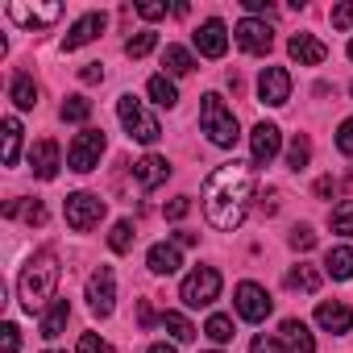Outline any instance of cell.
Here are the masks:
<instances>
[{
	"mask_svg": "<svg viewBox=\"0 0 353 353\" xmlns=\"http://www.w3.org/2000/svg\"><path fill=\"white\" fill-rule=\"evenodd\" d=\"M250 200H254V170L241 166V162H225L208 174L204 183V216L212 229L221 233H233L241 229L245 212H250Z\"/></svg>",
	"mask_w": 353,
	"mask_h": 353,
	"instance_id": "6da1fadb",
	"label": "cell"
},
{
	"mask_svg": "<svg viewBox=\"0 0 353 353\" xmlns=\"http://www.w3.org/2000/svg\"><path fill=\"white\" fill-rule=\"evenodd\" d=\"M59 274H63V266H59L54 250H42V254H34V258L26 262L21 279H17V295H21V307H26V312H46V307L54 303V287H59Z\"/></svg>",
	"mask_w": 353,
	"mask_h": 353,
	"instance_id": "7a4b0ae2",
	"label": "cell"
},
{
	"mask_svg": "<svg viewBox=\"0 0 353 353\" xmlns=\"http://www.w3.org/2000/svg\"><path fill=\"white\" fill-rule=\"evenodd\" d=\"M200 129L208 133V141L212 145H221V150H229V145H237V117H233V108L216 96V92H208L204 96V104H200Z\"/></svg>",
	"mask_w": 353,
	"mask_h": 353,
	"instance_id": "3957f363",
	"label": "cell"
},
{
	"mask_svg": "<svg viewBox=\"0 0 353 353\" xmlns=\"http://www.w3.org/2000/svg\"><path fill=\"white\" fill-rule=\"evenodd\" d=\"M117 117H121V125H125V133L133 137V141H141V145H154L158 137H162V125L141 108V100L133 96V92H125L121 100H117Z\"/></svg>",
	"mask_w": 353,
	"mask_h": 353,
	"instance_id": "277c9868",
	"label": "cell"
},
{
	"mask_svg": "<svg viewBox=\"0 0 353 353\" xmlns=\"http://www.w3.org/2000/svg\"><path fill=\"white\" fill-rule=\"evenodd\" d=\"M216 295H221V270L216 266H196L179 287V299L188 307H208V303H216Z\"/></svg>",
	"mask_w": 353,
	"mask_h": 353,
	"instance_id": "5b68a950",
	"label": "cell"
},
{
	"mask_svg": "<svg viewBox=\"0 0 353 353\" xmlns=\"http://www.w3.org/2000/svg\"><path fill=\"white\" fill-rule=\"evenodd\" d=\"M100 154H104V129H83L67 150V166L75 174H92L100 166Z\"/></svg>",
	"mask_w": 353,
	"mask_h": 353,
	"instance_id": "8992f818",
	"label": "cell"
},
{
	"mask_svg": "<svg viewBox=\"0 0 353 353\" xmlns=\"http://www.w3.org/2000/svg\"><path fill=\"white\" fill-rule=\"evenodd\" d=\"M233 307H237L241 320L262 324V320L274 312V299H270L266 287H258V283H237V291H233Z\"/></svg>",
	"mask_w": 353,
	"mask_h": 353,
	"instance_id": "52a82bcc",
	"label": "cell"
},
{
	"mask_svg": "<svg viewBox=\"0 0 353 353\" xmlns=\"http://www.w3.org/2000/svg\"><path fill=\"white\" fill-rule=\"evenodd\" d=\"M67 225L75 229V233H88V229H96L100 225V216H104V200L100 196H92V192H75V196H67Z\"/></svg>",
	"mask_w": 353,
	"mask_h": 353,
	"instance_id": "ba28073f",
	"label": "cell"
},
{
	"mask_svg": "<svg viewBox=\"0 0 353 353\" xmlns=\"http://www.w3.org/2000/svg\"><path fill=\"white\" fill-rule=\"evenodd\" d=\"M88 307L100 320L112 316V307H117V274H112V266L92 270V279H88Z\"/></svg>",
	"mask_w": 353,
	"mask_h": 353,
	"instance_id": "9c48e42d",
	"label": "cell"
},
{
	"mask_svg": "<svg viewBox=\"0 0 353 353\" xmlns=\"http://www.w3.org/2000/svg\"><path fill=\"white\" fill-rule=\"evenodd\" d=\"M233 38H237V46H241L245 54H266V50L274 46V30H270V21H262V17H245V21L233 30Z\"/></svg>",
	"mask_w": 353,
	"mask_h": 353,
	"instance_id": "30bf717a",
	"label": "cell"
},
{
	"mask_svg": "<svg viewBox=\"0 0 353 353\" xmlns=\"http://www.w3.org/2000/svg\"><path fill=\"white\" fill-rule=\"evenodd\" d=\"M258 100L270 104V108H283L291 100V75L283 67H262V75H258Z\"/></svg>",
	"mask_w": 353,
	"mask_h": 353,
	"instance_id": "8fae6325",
	"label": "cell"
},
{
	"mask_svg": "<svg viewBox=\"0 0 353 353\" xmlns=\"http://www.w3.org/2000/svg\"><path fill=\"white\" fill-rule=\"evenodd\" d=\"M9 17L21 26V30H42V26H54L63 17V5H26V0H13L9 5Z\"/></svg>",
	"mask_w": 353,
	"mask_h": 353,
	"instance_id": "7c38bea8",
	"label": "cell"
},
{
	"mask_svg": "<svg viewBox=\"0 0 353 353\" xmlns=\"http://www.w3.org/2000/svg\"><path fill=\"white\" fill-rule=\"evenodd\" d=\"M279 150H283V133H279V125H270V121L254 125V133H250V154H254V166L274 162V158H279Z\"/></svg>",
	"mask_w": 353,
	"mask_h": 353,
	"instance_id": "4fadbf2b",
	"label": "cell"
},
{
	"mask_svg": "<svg viewBox=\"0 0 353 353\" xmlns=\"http://www.w3.org/2000/svg\"><path fill=\"white\" fill-rule=\"evenodd\" d=\"M192 42H196V50H200L204 59H221V54L229 50V30H225L221 17H208V21L192 34Z\"/></svg>",
	"mask_w": 353,
	"mask_h": 353,
	"instance_id": "5bb4252c",
	"label": "cell"
},
{
	"mask_svg": "<svg viewBox=\"0 0 353 353\" xmlns=\"http://www.w3.org/2000/svg\"><path fill=\"white\" fill-rule=\"evenodd\" d=\"M59 166H63V154H59V141H50V137H42V141H34L30 145V170L38 174V179H54L59 174Z\"/></svg>",
	"mask_w": 353,
	"mask_h": 353,
	"instance_id": "9a60e30c",
	"label": "cell"
},
{
	"mask_svg": "<svg viewBox=\"0 0 353 353\" xmlns=\"http://www.w3.org/2000/svg\"><path fill=\"white\" fill-rule=\"evenodd\" d=\"M104 26H108V17L104 13H83L75 26H71V34L63 38V50L71 54V50H79V46H88V42H96L100 34H104Z\"/></svg>",
	"mask_w": 353,
	"mask_h": 353,
	"instance_id": "2e32d148",
	"label": "cell"
},
{
	"mask_svg": "<svg viewBox=\"0 0 353 353\" xmlns=\"http://www.w3.org/2000/svg\"><path fill=\"white\" fill-rule=\"evenodd\" d=\"M316 324H320L324 332L345 336V332H353V312H349V303H341V299H324V303L316 307Z\"/></svg>",
	"mask_w": 353,
	"mask_h": 353,
	"instance_id": "e0dca14e",
	"label": "cell"
},
{
	"mask_svg": "<svg viewBox=\"0 0 353 353\" xmlns=\"http://www.w3.org/2000/svg\"><path fill=\"white\" fill-rule=\"evenodd\" d=\"M133 179L141 183V192H154L158 183L170 179V162H166L162 154H145V158L133 162Z\"/></svg>",
	"mask_w": 353,
	"mask_h": 353,
	"instance_id": "ac0fdd59",
	"label": "cell"
},
{
	"mask_svg": "<svg viewBox=\"0 0 353 353\" xmlns=\"http://www.w3.org/2000/svg\"><path fill=\"white\" fill-rule=\"evenodd\" d=\"M287 54H291L299 67H320V63L328 59V46H324L320 38H312V34H291Z\"/></svg>",
	"mask_w": 353,
	"mask_h": 353,
	"instance_id": "d6986e66",
	"label": "cell"
},
{
	"mask_svg": "<svg viewBox=\"0 0 353 353\" xmlns=\"http://www.w3.org/2000/svg\"><path fill=\"white\" fill-rule=\"evenodd\" d=\"M279 345H283V353H316V341H312L303 320H283L279 324Z\"/></svg>",
	"mask_w": 353,
	"mask_h": 353,
	"instance_id": "ffe728a7",
	"label": "cell"
},
{
	"mask_svg": "<svg viewBox=\"0 0 353 353\" xmlns=\"http://www.w3.org/2000/svg\"><path fill=\"white\" fill-rule=\"evenodd\" d=\"M145 266H150L154 274H174V270L183 266V254H179V245H174V241H158V245H150Z\"/></svg>",
	"mask_w": 353,
	"mask_h": 353,
	"instance_id": "44dd1931",
	"label": "cell"
},
{
	"mask_svg": "<svg viewBox=\"0 0 353 353\" xmlns=\"http://www.w3.org/2000/svg\"><path fill=\"white\" fill-rule=\"evenodd\" d=\"M67 320H71V303H67V299H54V303L42 312V324H38V332H42L46 341H54V336H63Z\"/></svg>",
	"mask_w": 353,
	"mask_h": 353,
	"instance_id": "7402d4cb",
	"label": "cell"
},
{
	"mask_svg": "<svg viewBox=\"0 0 353 353\" xmlns=\"http://www.w3.org/2000/svg\"><path fill=\"white\" fill-rule=\"evenodd\" d=\"M324 274H332L336 283L353 279V245H336L324 254Z\"/></svg>",
	"mask_w": 353,
	"mask_h": 353,
	"instance_id": "603a6c76",
	"label": "cell"
},
{
	"mask_svg": "<svg viewBox=\"0 0 353 353\" xmlns=\"http://www.w3.org/2000/svg\"><path fill=\"white\" fill-rule=\"evenodd\" d=\"M145 92H150V100H154L158 108H174V104H179V88H174V79H170L166 71H162V75H150Z\"/></svg>",
	"mask_w": 353,
	"mask_h": 353,
	"instance_id": "cb8c5ba5",
	"label": "cell"
},
{
	"mask_svg": "<svg viewBox=\"0 0 353 353\" xmlns=\"http://www.w3.org/2000/svg\"><path fill=\"white\" fill-rule=\"evenodd\" d=\"M9 96H13V104L21 108V112H30V108H38V83L21 71V75H13V83H9Z\"/></svg>",
	"mask_w": 353,
	"mask_h": 353,
	"instance_id": "d4e9b609",
	"label": "cell"
},
{
	"mask_svg": "<svg viewBox=\"0 0 353 353\" xmlns=\"http://www.w3.org/2000/svg\"><path fill=\"white\" fill-rule=\"evenodd\" d=\"M291 291H303V295H316L320 291V270H312L307 262H299V266H291L287 270V279H283Z\"/></svg>",
	"mask_w": 353,
	"mask_h": 353,
	"instance_id": "484cf974",
	"label": "cell"
},
{
	"mask_svg": "<svg viewBox=\"0 0 353 353\" xmlns=\"http://www.w3.org/2000/svg\"><path fill=\"white\" fill-rule=\"evenodd\" d=\"M0 129H5V133H0V137H5V154H0V162L17 166V158H21V121L17 117H5V125H0Z\"/></svg>",
	"mask_w": 353,
	"mask_h": 353,
	"instance_id": "4316f807",
	"label": "cell"
},
{
	"mask_svg": "<svg viewBox=\"0 0 353 353\" xmlns=\"http://www.w3.org/2000/svg\"><path fill=\"white\" fill-rule=\"evenodd\" d=\"M162 67H166L170 75H192V71H196V59H192V50H183V46H166V50H162Z\"/></svg>",
	"mask_w": 353,
	"mask_h": 353,
	"instance_id": "83f0119b",
	"label": "cell"
},
{
	"mask_svg": "<svg viewBox=\"0 0 353 353\" xmlns=\"http://www.w3.org/2000/svg\"><path fill=\"white\" fill-rule=\"evenodd\" d=\"M5 216H26V225H46L50 212H46V204H38V200H26V204H21V200H9V204H5Z\"/></svg>",
	"mask_w": 353,
	"mask_h": 353,
	"instance_id": "f1b7e54d",
	"label": "cell"
},
{
	"mask_svg": "<svg viewBox=\"0 0 353 353\" xmlns=\"http://www.w3.org/2000/svg\"><path fill=\"white\" fill-rule=\"evenodd\" d=\"M162 328H166L174 341H183V345L196 341V328H192V320H188L183 312H162Z\"/></svg>",
	"mask_w": 353,
	"mask_h": 353,
	"instance_id": "f546056e",
	"label": "cell"
},
{
	"mask_svg": "<svg viewBox=\"0 0 353 353\" xmlns=\"http://www.w3.org/2000/svg\"><path fill=\"white\" fill-rule=\"evenodd\" d=\"M328 229L341 233V237H353V200H341V204L328 212Z\"/></svg>",
	"mask_w": 353,
	"mask_h": 353,
	"instance_id": "4dcf8cb0",
	"label": "cell"
},
{
	"mask_svg": "<svg viewBox=\"0 0 353 353\" xmlns=\"http://www.w3.org/2000/svg\"><path fill=\"white\" fill-rule=\"evenodd\" d=\"M59 117L71 121V125H83V121L92 117V100H83V96H67L63 108H59Z\"/></svg>",
	"mask_w": 353,
	"mask_h": 353,
	"instance_id": "1f68e13d",
	"label": "cell"
},
{
	"mask_svg": "<svg viewBox=\"0 0 353 353\" xmlns=\"http://www.w3.org/2000/svg\"><path fill=\"white\" fill-rule=\"evenodd\" d=\"M154 46H158V34L154 30H141V34H133L125 42V54L129 59H145V54H154Z\"/></svg>",
	"mask_w": 353,
	"mask_h": 353,
	"instance_id": "d6a6232c",
	"label": "cell"
},
{
	"mask_svg": "<svg viewBox=\"0 0 353 353\" xmlns=\"http://www.w3.org/2000/svg\"><path fill=\"white\" fill-rule=\"evenodd\" d=\"M133 221H117L112 225V233H108V245H112V254H129L133 250Z\"/></svg>",
	"mask_w": 353,
	"mask_h": 353,
	"instance_id": "836d02e7",
	"label": "cell"
},
{
	"mask_svg": "<svg viewBox=\"0 0 353 353\" xmlns=\"http://www.w3.org/2000/svg\"><path fill=\"white\" fill-rule=\"evenodd\" d=\"M307 162H312V141H307V137H295V141L287 145V166H291V170H303Z\"/></svg>",
	"mask_w": 353,
	"mask_h": 353,
	"instance_id": "e575fe53",
	"label": "cell"
},
{
	"mask_svg": "<svg viewBox=\"0 0 353 353\" xmlns=\"http://www.w3.org/2000/svg\"><path fill=\"white\" fill-rule=\"evenodd\" d=\"M204 332H208V336H212L216 345H225V341H233V320L216 312V316H208V324H204Z\"/></svg>",
	"mask_w": 353,
	"mask_h": 353,
	"instance_id": "d590c367",
	"label": "cell"
},
{
	"mask_svg": "<svg viewBox=\"0 0 353 353\" xmlns=\"http://www.w3.org/2000/svg\"><path fill=\"white\" fill-rule=\"evenodd\" d=\"M287 241H291V250H299V254H307V250H312V245H316V233H312V229H307V225H295V229H291V237H287Z\"/></svg>",
	"mask_w": 353,
	"mask_h": 353,
	"instance_id": "8d00e7d4",
	"label": "cell"
},
{
	"mask_svg": "<svg viewBox=\"0 0 353 353\" xmlns=\"http://www.w3.org/2000/svg\"><path fill=\"white\" fill-rule=\"evenodd\" d=\"M17 349H21V328L5 324V328H0V353H17Z\"/></svg>",
	"mask_w": 353,
	"mask_h": 353,
	"instance_id": "74e56055",
	"label": "cell"
},
{
	"mask_svg": "<svg viewBox=\"0 0 353 353\" xmlns=\"http://www.w3.org/2000/svg\"><path fill=\"white\" fill-rule=\"evenodd\" d=\"M75 353H112V345L104 341V336H96V332H83L79 336V349Z\"/></svg>",
	"mask_w": 353,
	"mask_h": 353,
	"instance_id": "f35d334b",
	"label": "cell"
},
{
	"mask_svg": "<svg viewBox=\"0 0 353 353\" xmlns=\"http://www.w3.org/2000/svg\"><path fill=\"white\" fill-rule=\"evenodd\" d=\"M336 150L353 158V117H349V121H341V129H336Z\"/></svg>",
	"mask_w": 353,
	"mask_h": 353,
	"instance_id": "ab89813d",
	"label": "cell"
},
{
	"mask_svg": "<svg viewBox=\"0 0 353 353\" xmlns=\"http://www.w3.org/2000/svg\"><path fill=\"white\" fill-rule=\"evenodd\" d=\"M133 13L145 17V21H162V17H166V5H158V0H145V5H133Z\"/></svg>",
	"mask_w": 353,
	"mask_h": 353,
	"instance_id": "60d3db41",
	"label": "cell"
},
{
	"mask_svg": "<svg viewBox=\"0 0 353 353\" xmlns=\"http://www.w3.org/2000/svg\"><path fill=\"white\" fill-rule=\"evenodd\" d=\"M353 26V0H345V5L332 9V30H349Z\"/></svg>",
	"mask_w": 353,
	"mask_h": 353,
	"instance_id": "b9f144b4",
	"label": "cell"
},
{
	"mask_svg": "<svg viewBox=\"0 0 353 353\" xmlns=\"http://www.w3.org/2000/svg\"><path fill=\"white\" fill-rule=\"evenodd\" d=\"M250 353H283V345H279V336H266L262 332V336L250 341Z\"/></svg>",
	"mask_w": 353,
	"mask_h": 353,
	"instance_id": "7bdbcfd3",
	"label": "cell"
},
{
	"mask_svg": "<svg viewBox=\"0 0 353 353\" xmlns=\"http://www.w3.org/2000/svg\"><path fill=\"white\" fill-rule=\"evenodd\" d=\"M162 212H166V221H183V216L192 212V200H188V196H179V200H170Z\"/></svg>",
	"mask_w": 353,
	"mask_h": 353,
	"instance_id": "ee69618b",
	"label": "cell"
},
{
	"mask_svg": "<svg viewBox=\"0 0 353 353\" xmlns=\"http://www.w3.org/2000/svg\"><path fill=\"white\" fill-rule=\"evenodd\" d=\"M79 79H83V83H104V67H100V63H88V67L79 71Z\"/></svg>",
	"mask_w": 353,
	"mask_h": 353,
	"instance_id": "f6af8a7d",
	"label": "cell"
},
{
	"mask_svg": "<svg viewBox=\"0 0 353 353\" xmlns=\"http://www.w3.org/2000/svg\"><path fill=\"white\" fill-rule=\"evenodd\" d=\"M245 5V13H266V17H274V5L270 0H241Z\"/></svg>",
	"mask_w": 353,
	"mask_h": 353,
	"instance_id": "bcb514c9",
	"label": "cell"
},
{
	"mask_svg": "<svg viewBox=\"0 0 353 353\" xmlns=\"http://www.w3.org/2000/svg\"><path fill=\"white\" fill-rule=\"evenodd\" d=\"M332 192H336V183L328 179V174H324V179H316V196H320V200H328Z\"/></svg>",
	"mask_w": 353,
	"mask_h": 353,
	"instance_id": "7dc6e473",
	"label": "cell"
},
{
	"mask_svg": "<svg viewBox=\"0 0 353 353\" xmlns=\"http://www.w3.org/2000/svg\"><path fill=\"white\" fill-rule=\"evenodd\" d=\"M262 212H266V216L279 212V192H266V196H262Z\"/></svg>",
	"mask_w": 353,
	"mask_h": 353,
	"instance_id": "c3c4849f",
	"label": "cell"
},
{
	"mask_svg": "<svg viewBox=\"0 0 353 353\" xmlns=\"http://www.w3.org/2000/svg\"><path fill=\"white\" fill-rule=\"evenodd\" d=\"M145 353H179V349H174V345H166V341H158V345H150Z\"/></svg>",
	"mask_w": 353,
	"mask_h": 353,
	"instance_id": "681fc988",
	"label": "cell"
},
{
	"mask_svg": "<svg viewBox=\"0 0 353 353\" xmlns=\"http://www.w3.org/2000/svg\"><path fill=\"white\" fill-rule=\"evenodd\" d=\"M137 316H141V324H150V320H154V312H150V303H145V299H141V307H137Z\"/></svg>",
	"mask_w": 353,
	"mask_h": 353,
	"instance_id": "f907efd6",
	"label": "cell"
},
{
	"mask_svg": "<svg viewBox=\"0 0 353 353\" xmlns=\"http://www.w3.org/2000/svg\"><path fill=\"white\" fill-rule=\"evenodd\" d=\"M349 59H353V42H349Z\"/></svg>",
	"mask_w": 353,
	"mask_h": 353,
	"instance_id": "816d5d0a",
	"label": "cell"
},
{
	"mask_svg": "<svg viewBox=\"0 0 353 353\" xmlns=\"http://www.w3.org/2000/svg\"><path fill=\"white\" fill-rule=\"evenodd\" d=\"M349 96H353V88H349Z\"/></svg>",
	"mask_w": 353,
	"mask_h": 353,
	"instance_id": "f5cc1de1",
	"label": "cell"
},
{
	"mask_svg": "<svg viewBox=\"0 0 353 353\" xmlns=\"http://www.w3.org/2000/svg\"><path fill=\"white\" fill-rule=\"evenodd\" d=\"M212 353H221V349H212Z\"/></svg>",
	"mask_w": 353,
	"mask_h": 353,
	"instance_id": "db71d44e",
	"label": "cell"
},
{
	"mask_svg": "<svg viewBox=\"0 0 353 353\" xmlns=\"http://www.w3.org/2000/svg\"><path fill=\"white\" fill-rule=\"evenodd\" d=\"M46 353H54V349H46Z\"/></svg>",
	"mask_w": 353,
	"mask_h": 353,
	"instance_id": "11a10c76",
	"label": "cell"
}]
</instances>
